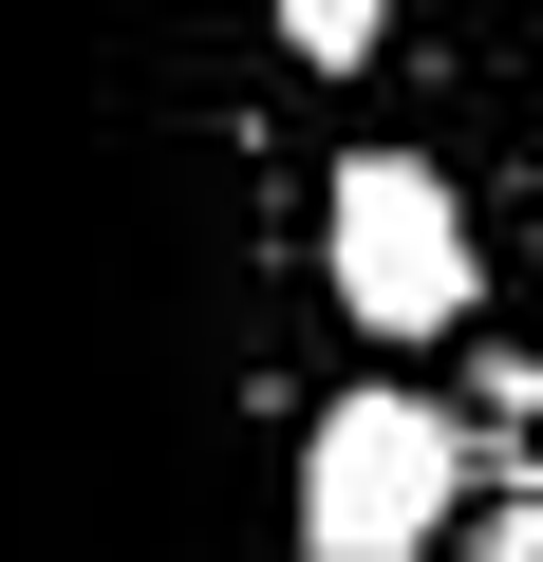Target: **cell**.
Instances as JSON below:
<instances>
[{
	"instance_id": "6da1fadb",
	"label": "cell",
	"mask_w": 543,
	"mask_h": 562,
	"mask_svg": "<svg viewBox=\"0 0 543 562\" xmlns=\"http://www.w3.org/2000/svg\"><path fill=\"white\" fill-rule=\"evenodd\" d=\"M301 206L225 0H0V562L301 543Z\"/></svg>"
},
{
	"instance_id": "7a4b0ae2",
	"label": "cell",
	"mask_w": 543,
	"mask_h": 562,
	"mask_svg": "<svg viewBox=\"0 0 543 562\" xmlns=\"http://www.w3.org/2000/svg\"><path fill=\"white\" fill-rule=\"evenodd\" d=\"M319 301L375 357H431V338L487 319V206H468L450 132H394V150H338L319 169Z\"/></svg>"
},
{
	"instance_id": "3957f363",
	"label": "cell",
	"mask_w": 543,
	"mask_h": 562,
	"mask_svg": "<svg viewBox=\"0 0 543 562\" xmlns=\"http://www.w3.org/2000/svg\"><path fill=\"white\" fill-rule=\"evenodd\" d=\"M450 506H468V431L431 394H394V375L319 394V431H301V562H412V543H450Z\"/></svg>"
},
{
	"instance_id": "277c9868",
	"label": "cell",
	"mask_w": 543,
	"mask_h": 562,
	"mask_svg": "<svg viewBox=\"0 0 543 562\" xmlns=\"http://www.w3.org/2000/svg\"><path fill=\"white\" fill-rule=\"evenodd\" d=\"M431 132H468V206L543 262V0H431Z\"/></svg>"
},
{
	"instance_id": "5b68a950",
	"label": "cell",
	"mask_w": 543,
	"mask_h": 562,
	"mask_svg": "<svg viewBox=\"0 0 543 562\" xmlns=\"http://www.w3.org/2000/svg\"><path fill=\"white\" fill-rule=\"evenodd\" d=\"M262 38H282L301 76H375L394 57V0H262Z\"/></svg>"
}]
</instances>
